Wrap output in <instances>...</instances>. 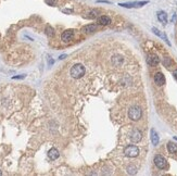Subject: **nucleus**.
<instances>
[{
    "label": "nucleus",
    "instance_id": "f257e3e1",
    "mask_svg": "<svg viewBox=\"0 0 177 176\" xmlns=\"http://www.w3.org/2000/svg\"><path fill=\"white\" fill-rule=\"evenodd\" d=\"M85 74V68L84 65L81 64H75L71 69V75H72V77H74V78H81V77L84 76Z\"/></svg>",
    "mask_w": 177,
    "mask_h": 176
},
{
    "label": "nucleus",
    "instance_id": "f03ea898",
    "mask_svg": "<svg viewBox=\"0 0 177 176\" xmlns=\"http://www.w3.org/2000/svg\"><path fill=\"white\" fill-rule=\"evenodd\" d=\"M141 114H143V112L139 107H131L128 111V116L133 121H138L141 118Z\"/></svg>",
    "mask_w": 177,
    "mask_h": 176
},
{
    "label": "nucleus",
    "instance_id": "7ed1b4c3",
    "mask_svg": "<svg viewBox=\"0 0 177 176\" xmlns=\"http://www.w3.org/2000/svg\"><path fill=\"white\" fill-rule=\"evenodd\" d=\"M124 154L128 158H135L139 154V149L136 146H128L124 150Z\"/></svg>",
    "mask_w": 177,
    "mask_h": 176
},
{
    "label": "nucleus",
    "instance_id": "20e7f679",
    "mask_svg": "<svg viewBox=\"0 0 177 176\" xmlns=\"http://www.w3.org/2000/svg\"><path fill=\"white\" fill-rule=\"evenodd\" d=\"M154 164L157 165L159 168H161V170H164V168L167 166V162H166L165 158L158 154V156H155L154 157Z\"/></svg>",
    "mask_w": 177,
    "mask_h": 176
},
{
    "label": "nucleus",
    "instance_id": "39448f33",
    "mask_svg": "<svg viewBox=\"0 0 177 176\" xmlns=\"http://www.w3.org/2000/svg\"><path fill=\"white\" fill-rule=\"evenodd\" d=\"M143 138V133L139 130H133V133L131 134V140L133 142H139Z\"/></svg>",
    "mask_w": 177,
    "mask_h": 176
},
{
    "label": "nucleus",
    "instance_id": "423d86ee",
    "mask_svg": "<svg viewBox=\"0 0 177 176\" xmlns=\"http://www.w3.org/2000/svg\"><path fill=\"white\" fill-rule=\"evenodd\" d=\"M147 62H148V64L151 65V66H155V65H158L160 63V59H159L158 56H155V54H149L148 58H147Z\"/></svg>",
    "mask_w": 177,
    "mask_h": 176
},
{
    "label": "nucleus",
    "instance_id": "0eeeda50",
    "mask_svg": "<svg viewBox=\"0 0 177 176\" xmlns=\"http://www.w3.org/2000/svg\"><path fill=\"white\" fill-rule=\"evenodd\" d=\"M147 4H148V1H141V2H131V4H119V6L124 8H139Z\"/></svg>",
    "mask_w": 177,
    "mask_h": 176
},
{
    "label": "nucleus",
    "instance_id": "6e6552de",
    "mask_svg": "<svg viewBox=\"0 0 177 176\" xmlns=\"http://www.w3.org/2000/svg\"><path fill=\"white\" fill-rule=\"evenodd\" d=\"M73 35H74V31H72V30H67V31H65V32H63V33H62L61 38L64 42H69L70 40L72 39Z\"/></svg>",
    "mask_w": 177,
    "mask_h": 176
},
{
    "label": "nucleus",
    "instance_id": "1a4fd4ad",
    "mask_svg": "<svg viewBox=\"0 0 177 176\" xmlns=\"http://www.w3.org/2000/svg\"><path fill=\"white\" fill-rule=\"evenodd\" d=\"M154 82H155V84H158L159 86H162V85L165 84V77H164V75H163L161 72H159L154 75Z\"/></svg>",
    "mask_w": 177,
    "mask_h": 176
},
{
    "label": "nucleus",
    "instance_id": "9d476101",
    "mask_svg": "<svg viewBox=\"0 0 177 176\" xmlns=\"http://www.w3.org/2000/svg\"><path fill=\"white\" fill-rule=\"evenodd\" d=\"M96 25L95 24H89V25H86V26L83 27V30L81 31L86 33V34H90V33H93V32L96 31Z\"/></svg>",
    "mask_w": 177,
    "mask_h": 176
},
{
    "label": "nucleus",
    "instance_id": "9b49d317",
    "mask_svg": "<svg viewBox=\"0 0 177 176\" xmlns=\"http://www.w3.org/2000/svg\"><path fill=\"white\" fill-rule=\"evenodd\" d=\"M48 157L49 159L51 160H55V159H58L59 158V151L55 148H52V149L49 150V152H48Z\"/></svg>",
    "mask_w": 177,
    "mask_h": 176
},
{
    "label": "nucleus",
    "instance_id": "f8f14e48",
    "mask_svg": "<svg viewBox=\"0 0 177 176\" xmlns=\"http://www.w3.org/2000/svg\"><path fill=\"white\" fill-rule=\"evenodd\" d=\"M111 23V20H110V18L109 16H100L99 19H98V24L99 25H108V24Z\"/></svg>",
    "mask_w": 177,
    "mask_h": 176
},
{
    "label": "nucleus",
    "instance_id": "ddd939ff",
    "mask_svg": "<svg viewBox=\"0 0 177 176\" xmlns=\"http://www.w3.org/2000/svg\"><path fill=\"white\" fill-rule=\"evenodd\" d=\"M152 32H153V33H154V34H155V35H158L159 37H161V38L164 39V40H165V42H166V44H167V45H171V44H169V39H167V37H166V35H164V34H163V33H161V32L159 31L158 28H155V27H153V28H152Z\"/></svg>",
    "mask_w": 177,
    "mask_h": 176
},
{
    "label": "nucleus",
    "instance_id": "4468645a",
    "mask_svg": "<svg viewBox=\"0 0 177 176\" xmlns=\"http://www.w3.org/2000/svg\"><path fill=\"white\" fill-rule=\"evenodd\" d=\"M151 142L154 146H157L159 144V136L154 130H151Z\"/></svg>",
    "mask_w": 177,
    "mask_h": 176
},
{
    "label": "nucleus",
    "instance_id": "2eb2a0df",
    "mask_svg": "<svg viewBox=\"0 0 177 176\" xmlns=\"http://www.w3.org/2000/svg\"><path fill=\"white\" fill-rule=\"evenodd\" d=\"M158 19H159V21L162 22L163 24H165L166 22H167V15H166L165 12H163V11H160L158 13Z\"/></svg>",
    "mask_w": 177,
    "mask_h": 176
},
{
    "label": "nucleus",
    "instance_id": "dca6fc26",
    "mask_svg": "<svg viewBox=\"0 0 177 176\" xmlns=\"http://www.w3.org/2000/svg\"><path fill=\"white\" fill-rule=\"evenodd\" d=\"M167 150L169 153H176L177 152V145L174 142H169L167 144Z\"/></svg>",
    "mask_w": 177,
    "mask_h": 176
},
{
    "label": "nucleus",
    "instance_id": "f3484780",
    "mask_svg": "<svg viewBox=\"0 0 177 176\" xmlns=\"http://www.w3.org/2000/svg\"><path fill=\"white\" fill-rule=\"evenodd\" d=\"M46 34L48 35L49 37H52V36H53V35H54L53 28H52V27H51V26H49V25H48V26L46 27Z\"/></svg>",
    "mask_w": 177,
    "mask_h": 176
},
{
    "label": "nucleus",
    "instance_id": "a211bd4d",
    "mask_svg": "<svg viewBox=\"0 0 177 176\" xmlns=\"http://www.w3.org/2000/svg\"><path fill=\"white\" fill-rule=\"evenodd\" d=\"M171 63H172V61H171V59H169V58H165V59H164V61H163V64L165 65V66H169Z\"/></svg>",
    "mask_w": 177,
    "mask_h": 176
},
{
    "label": "nucleus",
    "instance_id": "6ab92c4d",
    "mask_svg": "<svg viewBox=\"0 0 177 176\" xmlns=\"http://www.w3.org/2000/svg\"><path fill=\"white\" fill-rule=\"evenodd\" d=\"M46 2L49 6H55L57 4V0H46Z\"/></svg>",
    "mask_w": 177,
    "mask_h": 176
},
{
    "label": "nucleus",
    "instance_id": "aec40b11",
    "mask_svg": "<svg viewBox=\"0 0 177 176\" xmlns=\"http://www.w3.org/2000/svg\"><path fill=\"white\" fill-rule=\"evenodd\" d=\"M127 170H128V173H129V174H135V173H136V168H128Z\"/></svg>",
    "mask_w": 177,
    "mask_h": 176
},
{
    "label": "nucleus",
    "instance_id": "412c9836",
    "mask_svg": "<svg viewBox=\"0 0 177 176\" xmlns=\"http://www.w3.org/2000/svg\"><path fill=\"white\" fill-rule=\"evenodd\" d=\"M97 13H98V11H93V12H90V13H89V15H88V18H95V16L97 15Z\"/></svg>",
    "mask_w": 177,
    "mask_h": 176
},
{
    "label": "nucleus",
    "instance_id": "4be33fe9",
    "mask_svg": "<svg viewBox=\"0 0 177 176\" xmlns=\"http://www.w3.org/2000/svg\"><path fill=\"white\" fill-rule=\"evenodd\" d=\"M173 75H174V77H175V80H177V70H175L173 72Z\"/></svg>",
    "mask_w": 177,
    "mask_h": 176
},
{
    "label": "nucleus",
    "instance_id": "5701e85b",
    "mask_svg": "<svg viewBox=\"0 0 177 176\" xmlns=\"http://www.w3.org/2000/svg\"><path fill=\"white\" fill-rule=\"evenodd\" d=\"M64 13H72V10H63Z\"/></svg>",
    "mask_w": 177,
    "mask_h": 176
},
{
    "label": "nucleus",
    "instance_id": "b1692460",
    "mask_svg": "<svg viewBox=\"0 0 177 176\" xmlns=\"http://www.w3.org/2000/svg\"><path fill=\"white\" fill-rule=\"evenodd\" d=\"M64 58H65V54H63V56H61V57H60V59H61V60H62V59H64Z\"/></svg>",
    "mask_w": 177,
    "mask_h": 176
},
{
    "label": "nucleus",
    "instance_id": "393cba45",
    "mask_svg": "<svg viewBox=\"0 0 177 176\" xmlns=\"http://www.w3.org/2000/svg\"><path fill=\"white\" fill-rule=\"evenodd\" d=\"M0 175H2V173H1V171H0Z\"/></svg>",
    "mask_w": 177,
    "mask_h": 176
}]
</instances>
